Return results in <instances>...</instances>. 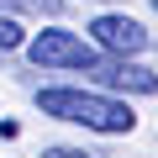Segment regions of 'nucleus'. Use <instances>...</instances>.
Masks as SVG:
<instances>
[{
    "mask_svg": "<svg viewBox=\"0 0 158 158\" xmlns=\"http://www.w3.org/2000/svg\"><path fill=\"white\" fill-rule=\"evenodd\" d=\"M37 111L53 116V121H74V127H85V132H106V137H127L137 127V116H132L127 100H111L100 90H79V85L37 90Z\"/></svg>",
    "mask_w": 158,
    "mask_h": 158,
    "instance_id": "obj_1",
    "label": "nucleus"
},
{
    "mask_svg": "<svg viewBox=\"0 0 158 158\" xmlns=\"http://www.w3.org/2000/svg\"><path fill=\"white\" fill-rule=\"evenodd\" d=\"M27 58L37 69H85L90 74L100 63V48L85 42V37H74V32H63V27H48V32L27 37Z\"/></svg>",
    "mask_w": 158,
    "mask_h": 158,
    "instance_id": "obj_2",
    "label": "nucleus"
},
{
    "mask_svg": "<svg viewBox=\"0 0 158 158\" xmlns=\"http://www.w3.org/2000/svg\"><path fill=\"white\" fill-rule=\"evenodd\" d=\"M90 42H95L100 53H111V58H137V53L148 48V27H142L137 16L106 11V16L90 21Z\"/></svg>",
    "mask_w": 158,
    "mask_h": 158,
    "instance_id": "obj_3",
    "label": "nucleus"
},
{
    "mask_svg": "<svg viewBox=\"0 0 158 158\" xmlns=\"http://www.w3.org/2000/svg\"><path fill=\"white\" fill-rule=\"evenodd\" d=\"M106 90H127V95H158V74L153 69H142L137 58H100L95 69H90Z\"/></svg>",
    "mask_w": 158,
    "mask_h": 158,
    "instance_id": "obj_4",
    "label": "nucleus"
},
{
    "mask_svg": "<svg viewBox=\"0 0 158 158\" xmlns=\"http://www.w3.org/2000/svg\"><path fill=\"white\" fill-rule=\"evenodd\" d=\"M16 48H27V32H21V21L0 16V53H16Z\"/></svg>",
    "mask_w": 158,
    "mask_h": 158,
    "instance_id": "obj_5",
    "label": "nucleus"
},
{
    "mask_svg": "<svg viewBox=\"0 0 158 158\" xmlns=\"http://www.w3.org/2000/svg\"><path fill=\"white\" fill-rule=\"evenodd\" d=\"M11 6H32V11H42V16H58L63 0H11Z\"/></svg>",
    "mask_w": 158,
    "mask_h": 158,
    "instance_id": "obj_6",
    "label": "nucleus"
},
{
    "mask_svg": "<svg viewBox=\"0 0 158 158\" xmlns=\"http://www.w3.org/2000/svg\"><path fill=\"white\" fill-rule=\"evenodd\" d=\"M42 158H90L85 148H42Z\"/></svg>",
    "mask_w": 158,
    "mask_h": 158,
    "instance_id": "obj_7",
    "label": "nucleus"
},
{
    "mask_svg": "<svg viewBox=\"0 0 158 158\" xmlns=\"http://www.w3.org/2000/svg\"><path fill=\"white\" fill-rule=\"evenodd\" d=\"M100 6H116V0H100Z\"/></svg>",
    "mask_w": 158,
    "mask_h": 158,
    "instance_id": "obj_8",
    "label": "nucleus"
},
{
    "mask_svg": "<svg viewBox=\"0 0 158 158\" xmlns=\"http://www.w3.org/2000/svg\"><path fill=\"white\" fill-rule=\"evenodd\" d=\"M153 6H158V0H153Z\"/></svg>",
    "mask_w": 158,
    "mask_h": 158,
    "instance_id": "obj_9",
    "label": "nucleus"
}]
</instances>
